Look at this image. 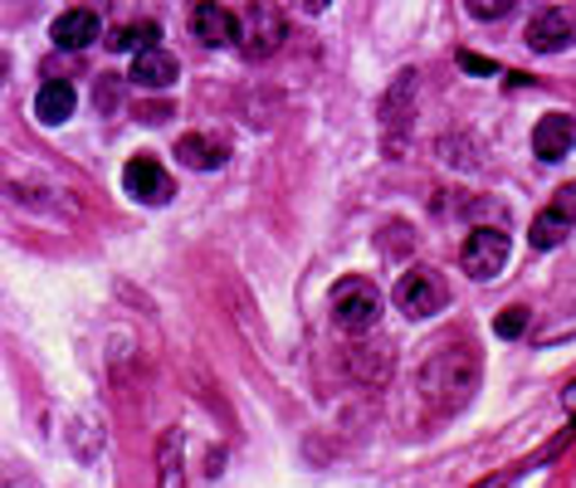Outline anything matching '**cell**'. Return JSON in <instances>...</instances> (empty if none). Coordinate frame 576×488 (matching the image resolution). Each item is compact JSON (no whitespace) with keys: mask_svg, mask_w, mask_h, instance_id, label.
<instances>
[{"mask_svg":"<svg viewBox=\"0 0 576 488\" xmlns=\"http://www.w3.org/2000/svg\"><path fill=\"white\" fill-rule=\"evenodd\" d=\"M474 386H479V357L469 342H449V347H439L421 367V396L445 415L465 406L474 396Z\"/></svg>","mask_w":576,"mask_h":488,"instance_id":"6da1fadb","label":"cell"},{"mask_svg":"<svg viewBox=\"0 0 576 488\" xmlns=\"http://www.w3.org/2000/svg\"><path fill=\"white\" fill-rule=\"evenodd\" d=\"M415 93H421V74H415V69H401V74L391 79V88H386V98H381V147H386V157L391 162H401L405 147H411Z\"/></svg>","mask_w":576,"mask_h":488,"instance_id":"7a4b0ae2","label":"cell"},{"mask_svg":"<svg viewBox=\"0 0 576 488\" xmlns=\"http://www.w3.org/2000/svg\"><path fill=\"white\" fill-rule=\"evenodd\" d=\"M332 323L342 332H352V337H362V332H372L381 323V288L372 284V278H338L332 284Z\"/></svg>","mask_w":576,"mask_h":488,"instance_id":"3957f363","label":"cell"},{"mask_svg":"<svg viewBox=\"0 0 576 488\" xmlns=\"http://www.w3.org/2000/svg\"><path fill=\"white\" fill-rule=\"evenodd\" d=\"M289 25H284V10L274 0H249L245 15H239V55L245 59H269L279 45H284Z\"/></svg>","mask_w":576,"mask_h":488,"instance_id":"277c9868","label":"cell"},{"mask_svg":"<svg viewBox=\"0 0 576 488\" xmlns=\"http://www.w3.org/2000/svg\"><path fill=\"white\" fill-rule=\"evenodd\" d=\"M459 264H465V274L479 278V284L498 278V274H504V264H508V230H504V225H474V230L465 235Z\"/></svg>","mask_w":576,"mask_h":488,"instance_id":"5b68a950","label":"cell"},{"mask_svg":"<svg viewBox=\"0 0 576 488\" xmlns=\"http://www.w3.org/2000/svg\"><path fill=\"white\" fill-rule=\"evenodd\" d=\"M396 308H401L405 318H435L439 308L449 303V288L445 278L435 274V269H411V274L396 278Z\"/></svg>","mask_w":576,"mask_h":488,"instance_id":"8992f818","label":"cell"},{"mask_svg":"<svg viewBox=\"0 0 576 488\" xmlns=\"http://www.w3.org/2000/svg\"><path fill=\"white\" fill-rule=\"evenodd\" d=\"M122 191L132 195V201L142 205H166L176 195L172 176H166V166L156 157H132L128 166H122Z\"/></svg>","mask_w":576,"mask_h":488,"instance_id":"52a82bcc","label":"cell"},{"mask_svg":"<svg viewBox=\"0 0 576 488\" xmlns=\"http://www.w3.org/2000/svg\"><path fill=\"white\" fill-rule=\"evenodd\" d=\"M572 39H576V10L572 5H548L542 15H532L528 45L538 49V55H562Z\"/></svg>","mask_w":576,"mask_h":488,"instance_id":"ba28073f","label":"cell"},{"mask_svg":"<svg viewBox=\"0 0 576 488\" xmlns=\"http://www.w3.org/2000/svg\"><path fill=\"white\" fill-rule=\"evenodd\" d=\"M576 147V118L572 112H548V118L532 128V152L542 162H562Z\"/></svg>","mask_w":576,"mask_h":488,"instance_id":"9c48e42d","label":"cell"},{"mask_svg":"<svg viewBox=\"0 0 576 488\" xmlns=\"http://www.w3.org/2000/svg\"><path fill=\"white\" fill-rule=\"evenodd\" d=\"M191 29H196V39H205L211 49L239 45V15H230V10L215 5V0H201V5L191 10Z\"/></svg>","mask_w":576,"mask_h":488,"instance_id":"30bf717a","label":"cell"},{"mask_svg":"<svg viewBox=\"0 0 576 488\" xmlns=\"http://www.w3.org/2000/svg\"><path fill=\"white\" fill-rule=\"evenodd\" d=\"M176 74H181V64H176V55L172 49H162V45H152V49H142L138 59H132V83L138 88H172Z\"/></svg>","mask_w":576,"mask_h":488,"instance_id":"8fae6325","label":"cell"},{"mask_svg":"<svg viewBox=\"0 0 576 488\" xmlns=\"http://www.w3.org/2000/svg\"><path fill=\"white\" fill-rule=\"evenodd\" d=\"M98 35H103V25L93 10H64V15L49 25V39H55L59 49H89Z\"/></svg>","mask_w":576,"mask_h":488,"instance_id":"7c38bea8","label":"cell"},{"mask_svg":"<svg viewBox=\"0 0 576 488\" xmlns=\"http://www.w3.org/2000/svg\"><path fill=\"white\" fill-rule=\"evenodd\" d=\"M73 83L69 79H45L39 83V93H35V118L45 122V128H59V122H69L73 118Z\"/></svg>","mask_w":576,"mask_h":488,"instance_id":"4fadbf2b","label":"cell"},{"mask_svg":"<svg viewBox=\"0 0 576 488\" xmlns=\"http://www.w3.org/2000/svg\"><path fill=\"white\" fill-rule=\"evenodd\" d=\"M156 488H186V435L176 425L156 444Z\"/></svg>","mask_w":576,"mask_h":488,"instance_id":"5bb4252c","label":"cell"},{"mask_svg":"<svg viewBox=\"0 0 576 488\" xmlns=\"http://www.w3.org/2000/svg\"><path fill=\"white\" fill-rule=\"evenodd\" d=\"M176 157H181V166H191V171H215V166H225L230 152L215 138H205V132H186L176 142Z\"/></svg>","mask_w":576,"mask_h":488,"instance_id":"9a60e30c","label":"cell"},{"mask_svg":"<svg viewBox=\"0 0 576 488\" xmlns=\"http://www.w3.org/2000/svg\"><path fill=\"white\" fill-rule=\"evenodd\" d=\"M572 225H576V221H572L567 211H562V205H548V211H542L538 221H532V235H528V240H532V249H557V245L572 235Z\"/></svg>","mask_w":576,"mask_h":488,"instance_id":"2e32d148","label":"cell"},{"mask_svg":"<svg viewBox=\"0 0 576 488\" xmlns=\"http://www.w3.org/2000/svg\"><path fill=\"white\" fill-rule=\"evenodd\" d=\"M156 39H162V29H156V20H138V25H122V29H113V39L108 45L118 49V55H142V49H152Z\"/></svg>","mask_w":576,"mask_h":488,"instance_id":"e0dca14e","label":"cell"},{"mask_svg":"<svg viewBox=\"0 0 576 488\" xmlns=\"http://www.w3.org/2000/svg\"><path fill=\"white\" fill-rule=\"evenodd\" d=\"M494 332L498 337H522V332H528V308H504V313L494 318Z\"/></svg>","mask_w":576,"mask_h":488,"instance_id":"ac0fdd59","label":"cell"},{"mask_svg":"<svg viewBox=\"0 0 576 488\" xmlns=\"http://www.w3.org/2000/svg\"><path fill=\"white\" fill-rule=\"evenodd\" d=\"M465 5H469V15L474 20H504L513 10V0H465Z\"/></svg>","mask_w":576,"mask_h":488,"instance_id":"d6986e66","label":"cell"},{"mask_svg":"<svg viewBox=\"0 0 576 488\" xmlns=\"http://www.w3.org/2000/svg\"><path fill=\"white\" fill-rule=\"evenodd\" d=\"M459 64H465L469 74H498V64L494 59H484V55H459Z\"/></svg>","mask_w":576,"mask_h":488,"instance_id":"ffe728a7","label":"cell"},{"mask_svg":"<svg viewBox=\"0 0 576 488\" xmlns=\"http://www.w3.org/2000/svg\"><path fill=\"white\" fill-rule=\"evenodd\" d=\"M552 205H562V211H567L572 221H576V181H567V186H562V191L552 195Z\"/></svg>","mask_w":576,"mask_h":488,"instance_id":"44dd1931","label":"cell"},{"mask_svg":"<svg viewBox=\"0 0 576 488\" xmlns=\"http://www.w3.org/2000/svg\"><path fill=\"white\" fill-rule=\"evenodd\" d=\"M138 118L142 122H166V118H172V108H166V103H142Z\"/></svg>","mask_w":576,"mask_h":488,"instance_id":"7402d4cb","label":"cell"},{"mask_svg":"<svg viewBox=\"0 0 576 488\" xmlns=\"http://www.w3.org/2000/svg\"><path fill=\"white\" fill-rule=\"evenodd\" d=\"M522 479V469H508V474H494V479H484V484H474V488H513Z\"/></svg>","mask_w":576,"mask_h":488,"instance_id":"603a6c76","label":"cell"},{"mask_svg":"<svg viewBox=\"0 0 576 488\" xmlns=\"http://www.w3.org/2000/svg\"><path fill=\"white\" fill-rule=\"evenodd\" d=\"M303 10H308V15H318V10H328V0H303Z\"/></svg>","mask_w":576,"mask_h":488,"instance_id":"cb8c5ba5","label":"cell"},{"mask_svg":"<svg viewBox=\"0 0 576 488\" xmlns=\"http://www.w3.org/2000/svg\"><path fill=\"white\" fill-rule=\"evenodd\" d=\"M562 401H567V410H576V381L567 386V396H562Z\"/></svg>","mask_w":576,"mask_h":488,"instance_id":"d4e9b609","label":"cell"}]
</instances>
